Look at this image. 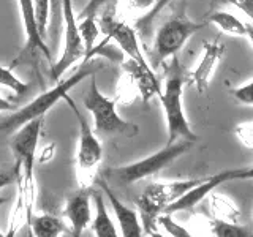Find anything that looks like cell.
Wrapping results in <instances>:
<instances>
[{"label":"cell","instance_id":"obj_1","mask_svg":"<svg viewBox=\"0 0 253 237\" xmlns=\"http://www.w3.org/2000/svg\"><path fill=\"white\" fill-rule=\"evenodd\" d=\"M97 71H98V67L95 62H92V60L83 62L81 67H79V70L75 75H71L67 79H59L52 89L43 92L42 95H38L37 98H34L24 108L14 109L10 116L0 118V134L8 136V134H13L24 123H27L38 117H44L47 111H49L54 105H57L59 100L65 98L68 92L73 89L75 85L84 81L85 78L93 76Z\"/></svg>","mask_w":253,"mask_h":237},{"label":"cell","instance_id":"obj_2","mask_svg":"<svg viewBox=\"0 0 253 237\" xmlns=\"http://www.w3.org/2000/svg\"><path fill=\"white\" fill-rule=\"evenodd\" d=\"M203 179L179 180V182H157L144 188V192L138 198L136 205L139 210V220L142 229L147 236H157L158 231V215L163 213L168 204L187 193L190 188L200 184Z\"/></svg>","mask_w":253,"mask_h":237},{"label":"cell","instance_id":"obj_3","mask_svg":"<svg viewBox=\"0 0 253 237\" xmlns=\"http://www.w3.org/2000/svg\"><path fill=\"white\" fill-rule=\"evenodd\" d=\"M192 144L193 142L187 139H180L179 142H174V144H166L162 150H158V152L147 158H142L139 161L103 171V179L108 182H117L121 185H131L141 179H146L160 172L169 163L177 160L180 155H184L192 147Z\"/></svg>","mask_w":253,"mask_h":237},{"label":"cell","instance_id":"obj_4","mask_svg":"<svg viewBox=\"0 0 253 237\" xmlns=\"http://www.w3.org/2000/svg\"><path fill=\"white\" fill-rule=\"evenodd\" d=\"M84 106L93 117L95 131L101 136H113V134H122L126 138L136 136L139 131V126L131 122H126L117 114L116 101L105 97L100 90L95 75L92 76V81L89 85V92L84 97Z\"/></svg>","mask_w":253,"mask_h":237},{"label":"cell","instance_id":"obj_5","mask_svg":"<svg viewBox=\"0 0 253 237\" xmlns=\"http://www.w3.org/2000/svg\"><path fill=\"white\" fill-rule=\"evenodd\" d=\"M182 90H184V79L179 73H172L166 78L165 90L158 93L166 116V130H168L166 144H174L179 139L192 142L198 141V136L190 128L184 108H182Z\"/></svg>","mask_w":253,"mask_h":237},{"label":"cell","instance_id":"obj_6","mask_svg":"<svg viewBox=\"0 0 253 237\" xmlns=\"http://www.w3.org/2000/svg\"><path fill=\"white\" fill-rule=\"evenodd\" d=\"M206 26L204 22H195L188 18H174L165 22L157 32L155 41H154V62L152 67L157 68L158 65L179 52V49L185 44L187 40L201 30Z\"/></svg>","mask_w":253,"mask_h":237},{"label":"cell","instance_id":"obj_7","mask_svg":"<svg viewBox=\"0 0 253 237\" xmlns=\"http://www.w3.org/2000/svg\"><path fill=\"white\" fill-rule=\"evenodd\" d=\"M62 13H63V29H65V37H63V51L60 54L59 60L52 63L51 68V78L55 82L62 78L65 71L73 67L75 63L84 57L85 49L81 34L78 27V16L73 10V0H62L60 3Z\"/></svg>","mask_w":253,"mask_h":237},{"label":"cell","instance_id":"obj_8","mask_svg":"<svg viewBox=\"0 0 253 237\" xmlns=\"http://www.w3.org/2000/svg\"><path fill=\"white\" fill-rule=\"evenodd\" d=\"M44 117H38L24 123L13 133V138L10 141V149L14 155V160L21 163V174L27 182H34V164L37 157L38 138L40 131L43 128Z\"/></svg>","mask_w":253,"mask_h":237},{"label":"cell","instance_id":"obj_9","mask_svg":"<svg viewBox=\"0 0 253 237\" xmlns=\"http://www.w3.org/2000/svg\"><path fill=\"white\" fill-rule=\"evenodd\" d=\"M19 11H21V19H22V27L24 34H26V43L21 49L19 55L16 57L10 68H16L22 63H29V60H34L37 55L42 54L43 57L52 63V55L47 44L44 43V38L40 35V30L37 26V18H35V10H34V0H18Z\"/></svg>","mask_w":253,"mask_h":237},{"label":"cell","instance_id":"obj_10","mask_svg":"<svg viewBox=\"0 0 253 237\" xmlns=\"http://www.w3.org/2000/svg\"><path fill=\"white\" fill-rule=\"evenodd\" d=\"M63 100H67V103L70 105L71 111L75 113L76 120L79 123V144H78V152H76L78 168L83 172H90L92 169L97 168L101 161V157H103L101 144L97 138V134L92 131L89 123L85 122V118L81 116V113H79L75 101L71 100L68 95Z\"/></svg>","mask_w":253,"mask_h":237},{"label":"cell","instance_id":"obj_11","mask_svg":"<svg viewBox=\"0 0 253 237\" xmlns=\"http://www.w3.org/2000/svg\"><path fill=\"white\" fill-rule=\"evenodd\" d=\"M100 29L105 32L109 40H114L117 46L121 47V51L125 52L130 59L136 60L139 63H147L144 55L141 52V47L138 43L136 29L130 27L128 24L122 21L114 19L113 14H105L100 19Z\"/></svg>","mask_w":253,"mask_h":237},{"label":"cell","instance_id":"obj_12","mask_svg":"<svg viewBox=\"0 0 253 237\" xmlns=\"http://www.w3.org/2000/svg\"><path fill=\"white\" fill-rule=\"evenodd\" d=\"M229 180H234V169H226V171H221V172L215 174V176H212V177L203 179L200 184L195 185L193 188H190L187 193H184L179 198V199L166 205L163 213H177L182 210L192 209L198 202H201L206 196H209L218 185L225 184V182H229Z\"/></svg>","mask_w":253,"mask_h":237},{"label":"cell","instance_id":"obj_13","mask_svg":"<svg viewBox=\"0 0 253 237\" xmlns=\"http://www.w3.org/2000/svg\"><path fill=\"white\" fill-rule=\"evenodd\" d=\"M225 52V44L220 43L218 40L215 41H204L203 43V57L201 62L198 63L195 71L190 75V82H192L198 93H206L209 89L211 78L215 71L217 65L220 63L221 57Z\"/></svg>","mask_w":253,"mask_h":237},{"label":"cell","instance_id":"obj_14","mask_svg":"<svg viewBox=\"0 0 253 237\" xmlns=\"http://www.w3.org/2000/svg\"><path fill=\"white\" fill-rule=\"evenodd\" d=\"M97 182V185L101 188V192L106 195V198L109 199V204L113 205V210L116 213V218L119 221V226H121V231H122V236L124 237H141L142 234V225H141V220H139V215L136 213V210L130 209L128 205H125L119 198L114 195L113 190L109 188L108 185V180L105 179H100L97 177L95 179Z\"/></svg>","mask_w":253,"mask_h":237},{"label":"cell","instance_id":"obj_15","mask_svg":"<svg viewBox=\"0 0 253 237\" xmlns=\"http://www.w3.org/2000/svg\"><path fill=\"white\" fill-rule=\"evenodd\" d=\"M90 198L92 192L85 188H81L68 196L63 215L71 225V236H81L84 229L89 226L92 220V210H90Z\"/></svg>","mask_w":253,"mask_h":237},{"label":"cell","instance_id":"obj_16","mask_svg":"<svg viewBox=\"0 0 253 237\" xmlns=\"http://www.w3.org/2000/svg\"><path fill=\"white\" fill-rule=\"evenodd\" d=\"M125 70L128 71L130 78L136 84L138 90L141 92L142 101H149L154 95H158L162 92L160 84H158L155 73L150 68L149 63H139L136 60L130 59L125 63Z\"/></svg>","mask_w":253,"mask_h":237},{"label":"cell","instance_id":"obj_17","mask_svg":"<svg viewBox=\"0 0 253 237\" xmlns=\"http://www.w3.org/2000/svg\"><path fill=\"white\" fill-rule=\"evenodd\" d=\"M92 199L95 202V210H97L92 223L93 234L97 237H117L116 226L106 210L103 195L100 192H92Z\"/></svg>","mask_w":253,"mask_h":237},{"label":"cell","instance_id":"obj_18","mask_svg":"<svg viewBox=\"0 0 253 237\" xmlns=\"http://www.w3.org/2000/svg\"><path fill=\"white\" fill-rule=\"evenodd\" d=\"M29 226L32 229V234L37 237H57L68 231L65 221L62 218L47 215V213H42V215L35 217L32 215Z\"/></svg>","mask_w":253,"mask_h":237},{"label":"cell","instance_id":"obj_19","mask_svg":"<svg viewBox=\"0 0 253 237\" xmlns=\"http://www.w3.org/2000/svg\"><path fill=\"white\" fill-rule=\"evenodd\" d=\"M209 21L212 24H215L218 29L229 35H236V37H244L247 35V29H245V24H242L239 19L233 16L231 13L226 11H215L209 16Z\"/></svg>","mask_w":253,"mask_h":237},{"label":"cell","instance_id":"obj_20","mask_svg":"<svg viewBox=\"0 0 253 237\" xmlns=\"http://www.w3.org/2000/svg\"><path fill=\"white\" fill-rule=\"evenodd\" d=\"M209 229L213 236H218V237H247V236H250L247 228L237 226L234 221H226L223 218L211 220Z\"/></svg>","mask_w":253,"mask_h":237},{"label":"cell","instance_id":"obj_21","mask_svg":"<svg viewBox=\"0 0 253 237\" xmlns=\"http://www.w3.org/2000/svg\"><path fill=\"white\" fill-rule=\"evenodd\" d=\"M78 27H79V34H81V38H83V43H84L85 54H89L93 49L95 41H97V38H98L100 26L97 24L95 16H85V18L79 19Z\"/></svg>","mask_w":253,"mask_h":237},{"label":"cell","instance_id":"obj_22","mask_svg":"<svg viewBox=\"0 0 253 237\" xmlns=\"http://www.w3.org/2000/svg\"><path fill=\"white\" fill-rule=\"evenodd\" d=\"M172 0H155L154 5L150 6V10L141 16V18L136 21V30L142 35H149L150 34V29H152V24L155 21V18L158 14H160L166 6H168Z\"/></svg>","mask_w":253,"mask_h":237},{"label":"cell","instance_id":"obj_23","mask_svg":"<svg viewBox=\"0 0 253 237\" xmlns=\"http://www.w3.org/2000/svg\"><path fill=\"white\" fill-rule=\"evenodd\" d=\"M0 85L8 87L10 90H13L18 97L26 93L30 89V84L21 81L18 76L13 75L11 68H6L3 65H0Z\"/></svg>","mask_w":253,"mask_h":237},{"label":"cell","instance_id":"obj_24","mask_svg":"<svg viewBox=\"0 0 253 237\" xmlns=\"http://www.w3.org/2000/svg\"><path fill=\"white\" fill-rule=\"evenodd\" d=\"M49 8H51V0H34L37 26L40 30V35L44 40H46V32H47V21H49Z\"/></svg>","mask_w":253,"mask_h":237},{"label":"cell","instance_id":"obj_25","mask_svg":"<svg viewBox=\"0 0 253 237\" xmlns=\"http://www.w3.org/2000/svg\"><path fill=\"white\" fill-rule=\"evenodd\" d=\"M158 226H162L165 231H168V234L176 236V237H190V233L185 228H182L180 225H177L176 221L171 218V213H160L157 218Z\"/></svg>","mask_w":253,"mask_h":237},{"label":"cell","instance_id":"obj_26","mask_svg":"<svg viewBox=\"0 0 253 237\" xmlns=\"http://www.w3.org/2000/svg\"><path fill=\"white\" fill-rule=\"evenodd\" d=\"M19 177H21V163L18 161L10 169H0V190L18 182Z\"/></svg>","mask_w":253,"mask_h":237},{"label":"cell","instance_id":"obj_27","mask_svg":"<svg viewBox=\"0 0 253 237\" xmlns=\"http://www.w3.org/2000/svg\"><path fill=\"white\" fill-rule=\"evenodd\" d=\"M233 97L236 100H239L241 103H245V105H252L253 106V79L245 85L236 87V89L231 90Z\"/></svg>","mask_w":253,"mask_h":237},{"label":"cell","instance_id":"obj_28","mask_svg":"<svg viewBox=\"0 0 253 237\" xmlns=\"http://www.w3.org/2000/svg\"><path fill=\"white\" fill-rule=\"evenodd\" d=\"M111 2V0H89L87 2V5L81 10V13H79L78 18H85V16H97V13L101 10L103 6H106L108 3Z\"/></svg>","mask_w":253,"mask_h":237},{"label":"cell","instance_id":"obj_29","mask_svg":"<svg viewBox=\"0 0 253 237\" xmlns=\"http://www.w3.org/2000/svg\"><path fill=\"white\" fill-rule=\"evenodd\" d=\"M228 2L239 8V10L245 16H249V18L252 19V22H253V0H228Z\"/></svg>","mask_w":253,"mask_h":237},{"label":"cell","instance_id":"obj_30","mask_svg":"<svg viewBox=\"0 0 253 237\" xmlns=\"http://www.w3.org/2000/svg\"><path fill=\"white\" fill-rule=\"evenodd\" d=\"M247 179H253V166L234 169V180H247Z\"/></svg>","mask_w":253,"mask_h":237},{"label":"cell","instance_id":"obj_31","mask_svg":"<svg viewBox=\"0 0 253 237\" xmlns=\"http://www.w3.org/2000/svg\"><path fill=\"white\" fill-rule=\"evenodd\" d=\"M54 152H55V146L52 144V146H47L44 150H43V154H44V157H42L40 158V161L42 163H44V161H47V160H51V158L54 157Z\"/></svg>","mask_w":253,"mask_h":237},{"label":"cell","instance_id":"obj_32","mask_svg":"<svg viewBox=\"0 0 253 237\" xmlns=\"http://www.w3.org/2000/svg\"><path fill=\"white\" fill-rule=\"evenodd\" d=\"M14 109H16L14 105H11L8 100L0 97V113H5V111H14Z\"/></svg>","mask_w":253,"mask_h":237},{"label":"cell","instance_id":"obj_33","mask_svg":"<svg viewBox=\"0 0 253 237\" xmlns=\"http://www.w3.org/2000/svg\"><path fill=\"white\" fill-rule=\"evenodd\" d=\"M51 3H52V6H54V11L57 13V11L60 10V3H62V0H51Z\"/></svg>","mask_w":253,"mask_h":237},{"label":"cell","instance_id":"obj_34","mask_svg":"<svg viewBox=\"0 0 253 237\" xmlns=\"http://www.w3.org/2000/svg\"><path fill=\"white\" fill-rule=\"evenodd\" d=\"M245 29H247V37L250 38L252 46H253V27L252 26H245Z\"/></svg>","mask_w":253,"mask_h":237},{"label":"cell","instance_id":"obj_35","mask_svg":"<svg viewBox=\"0 0 253 237\" xmlns=\"http://www.w3.org/2000/svg\"><path fill=\"white\" fill-rule=\"evenodd\" d=\"M6 202V198H2V196H0V207H2V205ZM0 236H3L2 233H0Z\"/></svg>","mask_w":253,"mask_h":237},{"label":"cell","instance_id":"obj_36","mask_svg":"<svg viewBox=\"0 0 253 237\" xmlns=\"http://www.w3.org/2000/svg\"><path fill=\"white\" fill-rule=\"evenodd\" d=\"M111 2H113V5H117V2H119V0H111Z\"/></svg>","mask_w":253,"mask_h":237}]
</instances>
